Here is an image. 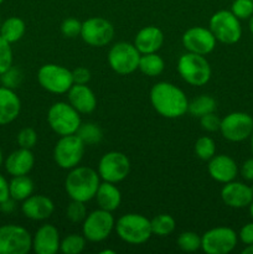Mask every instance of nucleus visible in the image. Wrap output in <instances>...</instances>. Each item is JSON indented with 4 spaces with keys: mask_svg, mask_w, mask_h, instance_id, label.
<instances>
[{
    "mask_svg": "<svg viewBox=\"0 0 253 254\" xmlns=\"http://www.w3.org/2000/svg\"><path fill=\"white\" fill-rule=\"evenodd\" d=\"M150 102L156 112L165 118H180L188 112L189 101L183 91L169 82H159L150 91Z\"/></svg>",
    "mask_w": 253,
    "mask_h": 254,
    "instance_id": "obj_1",
    "label": "nucleus"
},
{
    "mask_svg": "<svg viewBox=\"0 0 253 254\" xmlns=\"http://www.w3.org/2000/svg\"><path fill=\"white\" fill-rule=\"evenodd\" d=\"M99 185V174L87 166H76L71 169L64 181L67 195L76 201H87L96 197Z\"/></svg>",
    "mask_w": 253,
    "mask_h": 254,
    "instance_id": "obj_2",
    "label": "nucleus"
},
{
    "mask_svg": "<svg viewBox=\"0 0 253 254\" xmlns=\"http://www.w3.org/2000/svg\"><path fill=\"white\" fill-rule=\"evenodd\" d=\"M116 230L121 240L129 245H141L151 237L150 220L139 213H128L117 221Z\"/></svg>",
    "mask_w": 253,
    "mask_h": 254,
    "instance_id": "obj_3",
    "label": "nucleus"
},
{
    "mask_svg": "<svg viewBox=\"0 0 253 254\" xmlns=\"http://www.w3.org/2000/svg\"><path fill=\"white\" fill-rule=\"evenodd\" d=\"M47 122L52 130L61 136L76 134L82 124L78 112L64 102H57L50 107Z\"/></svg>",
    "mask_w": 253,
    "mask_h": 254,
    "instance_id": "obj_4",
    "label": "nucleus"
},
{
    "mask_svg": "<svg viewBox=\"0 0 253 254\" xmlns=\"http://www.w3.org/2000/svg\"><path fill=\"white\" fill-rule=\"evenodd\" d=\"M178 71L181 78L191 86H203L211 78V66L205 56L193 52L184 54L179 59Z\"/></svg>",
    "mask_w": 253,
    "mask_h": 254,
    "instance_id": "obj_5",
    "label": "nucleus"
},
{
    "mask_svg": "<svg viewBox=\"0 0 253 254\" xmlns=\"http://www.w3.org/2000/svg\"><path fill=\"white\" fill-rule=\"evenodd\" d=\"M210 30L217 41L226 45L236 44L242 36L240 19L228 10H220L211 16Z\"/></svg>",
    "mask_w": 253,
    "mask_h": 254,
    "instance_id": "obj_6",
    "label": "nucleus"
},
{
    "mask_svg": "<svg viewBox=\"0 0 253 254\" xmlns=\"http://www.w3.org/2000/svg\"><path fill=\"white\" fill-rule=\"evenodd\" d=\"M37 81L42 88L55 94L67 93L73 86L72 71L55 64H44L37 72Z\"/></svg>",
    "mask_w": 253,
    "mask_h": 254,
    "instance_id": "obj_7",
    "label": "nucleus"
},
{
    "mask_svg": "<svg viewBox=\"0 0 253 254\" xmlns=\"http://www.w3.org/2000/svg\"><path fill=\"white\" fill-rule=\"evenodd\" d=\"M84 148L86 145L77 134L61 136L54 149L55 161L60 168L71 170L81 163Z\"/></svg>",
    "mask_w": 253,
    "mask_h": 254,
    "instance_id": "obj_8",
    "label": "nucleus"
},
{
    "mask_svg": "<svg viewBox=\"0 0 253 254\" xmlns=\"http://www.w3.org/2000/svg\"><path fill=\"white\" fill-rule=\"evenodd\" d=\"M140 52L134 44L129 42H117L108 54V64L116 73L126 76L138 69Z\"/></svg>",
    "mask_w": 253,
    "mask_h": 254,
    "instance_id": "obj_9",
    "label": "nucleus"
},
{
    "mask_svg": "<svg viewBox=\"0 0 253 254\" xmlns=\"http://www.w3.org/2000/svg\"><path fill=\"white\" fill-rule=\"evenodd\" d=\"M32 248V237L21 226L0 227V254H26Z\"/></svg>",
    "mask_w": 253,
    "mask_h": 254,
    "instance_id": "obj_10",
    "label": "nucleus"
},
{
    "mask_svg": "<svg viewBox=\"0 0 253 254\" xmlns=\"http://www.w3.org/2000/svg\"><path fill=\"white\" fill-rule=\"evenodd\" d=\"M130 171V161L121 151H109L99 160V178L107 183L117 184L123 181Z\"/></svg>",
    "mask_w": 253,
    "mask_h": 254,
    "instance_id": "obj_11",
    "label": "nucleus"
},
{
    "mask_svg": "<svg viewBox=\"0 0 253 254\" xmlns=\"http://www.w3.org/2000/svg\"><path fill=\"white\" fill-rule=\"evenodd\" d=\"M114 226L116 223L112 213L99 208L86 216L82 226V232L86 240L91 242H102L111 235Z\"/></svg>",
    "mask_w": 253,
    "mask_h": 254,
    "instance_id": "obj_12",
    "label": "nucleus"
},
{
    "mask_svg": "<svg viewBox=\"0 0 253 254\" xmlns=\"http://www.w3.org/2000/svg\"><path fill=\"white\" fill-rule=\"evenodd\" d=\"M237 245V235L232 228L216 227L201 237V248L207 254H227Z\"/></svg>",
    "mask_w": 253,
    "mask_h": 254,
    "instance_id": "obj_13",
    "label": "nucleus"
},
{
    "mask_svg": "<svg viewBox=\"0 0 253 254\" xmlns=\"http://www.w3.org/2000/svg\"><path fill=\"white\" fill-rule=\"evenodd\" d=\"M220 130L223 138L230 141H243L253 131V118L243 112H233L221 121Z\"/></svg>",
    "mask_w": 253,
    "mask_h": 254,
    "instance_id": "obj_14",
    "label": "nucleus"
},
{
    "mask_svg": "<svg viewBox=\"0 0 253 254\" xmlns=\"http://www.w3.org/2000/svg\"><path fill=\"white\" fill-rule=\"evenodd\" d=\"M114 26L103 17H91L82 22L81 37L92 47H103L113 40Z\"/></svg>",
    "mask_w": 253,
    "mask_h": 254,
    "instance_id": "obj_15",
    "label": "nucleus"
},
{
    "mask_svg": "<svg viewBox=\"0 0 253 254\" xmlns=\"http://www.w3.org/2000/svg\"><path fill=\"white\" fill-rule=\"evenodd\" d=\"M216 41L213 34L210 29L202 26H195L186 30L183 35V45L189 52L202 55L206 56L213 51L216 46Z\"/></svg>",
    "mask_w": 253,
    "mask_h": 254,
    "instance_id": "obj_16",
    "label": "nucleus"
},
{
    "mask_svg": "<svg viewBox=\"0 0 253 254\" xmlns=\"http://www.w3.org/2000/svg\"><path fill=\"white\" fill-rule=\"evenodd\" d=\"M221 198L227 206L233 208H243L253 201V191L251 186L242 183L230 181L221 190Z\"/></svg>",
    "mask_w": 253,
    "mask_h": 254,
    "instance_id": "obj_17",
    "label": "nucleus"
},
{
    "mask_svg": "<svg viewBox=\"0 0 253 254\" xmlns=\"http://www.w3.org/2000/svg\"><path fill=\"white\" fill-rule=\"evenodd\" d=\"M59 231L52 225H44L32 238V250L37 254H55L60 251Z\"/></svg>",
    "mask_w": 253,
    "mask_h": 254,
    "instance_id": "obj_18",
    "label": "nucleus"
},
{
    "mask_svg": "<svg viewBox=\"0 0 253 254\" xmlns=\"http://www.w3.org/2000/svg\"><path fill=\"white\" fill-rule=\"evenodd\" d=\"M208 174L213 180L227 184L237 176L238 168L236 161L228 155H215L208 160Z\"/></svg>",
    "mask_w": 253,
    "mask_h": 254,
    "instance_id": "obj_19",
    "label": "nucleus"
},
{
    "mask_svg": "<svg viewBox=\"0 0 253 254\" xmlns=\"http://www.w3.org/2000/svg\"><path fill=\"white\" fill-rule=\"evenodd\" d=\"M68 103L81 114H89L96 109L97 98L87 84H76L69 88Z\"/></svg>",
    "mask_w": 253,
    "mask_h": 254,
    "instance_id": "obj_20",
    "label": "nucleus"
},
{
    "mask_svg": "<svg viewBox=\"0 0 253 254\" xmlns=\"http://www.w3.org/2000/svg\"><path fill=\"white\" fill-rule=\"evenodd\" d=\"M25 217L34 221L47 220L54 213V202L44 195H31L24 200L21 206Z\"/></svg>",
    "mask_w": 253,
    "mask_h": 254,
    "instance_id": "obj_21",
    "label": "nucleus"
},
{
    "mask_svg": "<svg viewBox=\"0 0 253 254\" xmlns=\"http://www.w3.org/2000/svg\"><path fill=\"white\" fill-rule=\"evenodd\" d=\"M164 44V34L159 27L145 26L136 34L134 46L141 55L158 52Z\"/></svg>",
    "mask_w": 253,
    "mask_h": 254,
    "instance_id": "obj_22",
    "label": "nucleus"
},
{
    "mask_svg": "<svg viewBox=\"0 0 253 254\" xmlns=\"http://www.w3.org/2000/svg\"><path fill=\"white\" fill-rule=\"evenodd\" d=\"M35 158L31 149L20 148L12 151L5 160V169L12 176L27 175L34 168Z\"/></svg>",
    "mask_w": 253,
    "mask_h": 254,
    "instance_id": "obj_23",
    "label": "nucleus"
},
{
    "mask_svg": "<svg viewBox=\"0 0 253 254\" xmlns=\"http://www.w3.org/2000/svg\"><path fill=\"white\" fill-rule=\"evenodd\" d=\"M21 102L14 89L0 87V126L11 123L20 114Z\"/></svg>",
    "mask_w": 253,
    "mask_h": 254,
    "instance_id": "obj_24",
    "label": "nucleus"
},
{
    "mask_svg": "<svg viewBox=\"0 0 253 254\" xmlns=\"http://www.w3.org/2000/svg\"><path fill=\"white\" fill-rule=\"evenodd\" d=\"M96 200L99 208L112 212L117 210L122 202V195L119 189L112 183H102L96 193Z\"/></svg>",
    "mask_w": 253,
    "mask_h": 254,
    "instance_id": "obj_25",
    "label": "nucleus"
},
{
    "mask_svg": "<svg viewBox=\"0 0 253 254\" xmlns=\"http://www.w3.org/2000/svg\"><path fill=\"white\" fill-rule=\"evenodd\" d=\"M10 198L15 201H24L34 192V183L27 175L12 176V180L9 183Z\"/></svg>",
    "mask_w": 253,
    "mask_h": 254,
    "instance_id": "obj_26",
    "label": "nucleus"
},
{
    "mask_svg": "<svg viewBox=\"0 0 253 254\" xmlns=\"http://www.w3.org/2000/svg\"><path fill=\"white\" fill-rule=\"evenodd\" d=\"M25 30H26L25 22L20 17L12 16L5 20L4 22H1L0 36L6 40L9 44H12V42L19 41L24 36Z\"/></svg>",
    "mask_w": 253,
    "mask_h": 254,
    "instance_id": "obj_27",
    "label": "nucleus"
},
{
    "mask_svg": "<svg viewBox=\"0 0 253 254\" xmlns=\"http://www.w3.org/2000/svg\"><path fill=\"white\" fill-rule=\"evenodd\" d=\"M164 60L159 56L156 52L153 54H144L140 55L138 68L140 69L141 73L148 77H156L164 71Z\"/></svg>",
    "mask_w": 253,
    "mask_h": 254,
    "instance_id": "obj_28",
    "label": "nucleus"
},
{
    "mask_svg": "<svg viewBox=\"0 0 253 254\" xmlns=\"http://www.w3.org/2000/svg\"><path fill=\"white\" fill-rule=\"evenodd\" d=\"M216 109V101L211 96L207 94H202V96H198L196 98H193L192 101L189 102V108L188 112L192 117L196 118H201L202 116L208 113H212Z\"/></svg>",
    "mask_w": 253,
    "mask_h": 254,
    "instance_id": "obj_29",
    "label": "nucleus"
},
{
    "mask_svg": "<svg viewBox=\"0 0 253 254\" xmlns=\"http://www.w3.org/2000/svg\"><path fill=\"white\" fill-rule=\"evenodd\" d=\"M150 223L153 235L159 236V237H165V236L171 235L176 227L175 220H174L173 216L166 215V213L158 215L150 221Z\"/></svg>",
    "mask_w": 253,
    "mask_h": 254,
    "instance_id": "obj_30",
    "label": "nucleus"
},
{
    "mask_svg": "<svg viewBox=\"0 0 253 254\" xmlns=\"http://www.w3.org/2000/svg\"><path fill=\"white\" fill-rule=\"evenodd\" d=\"M76 134L81 138L84 145H96L103 138V131L96 123L81 124Z\"/></svg>",
    "mask_w": 253,
    "mask_h": 254,
    "instance_id": "obj_31",
    "label": "nucleus"
},
{
    "mask_svg": "<svg viewBox=\"0 0 253 254\" xmlns=\"http://www.w3.org/2000/svg\"><path fill=\"white\" fill-rule=\"evenodd\" d=\"M84 247H86V238H84V236L72 233V235L67 236V237H64L61 241L60 251L64 254H79L84 250Z\"/></svg>",
    "mask_w": 253,
    "mask_h": 254,
    "instance_id": "obj_32",
    "label": "nucleus"
},
{
    "mask_svg": "<svg viewBox=\"0 0 253 254\" xmlns=\"http://www.w3.org/2000/svg\"><path fill=\"white\" fill-rule=\"evenodd\" d=\"M195 153L201 160H210L216 154V144L210 136H201L195 143Z\"/></svg>",
    "mask_w": 253,
    "mask_h": 254,
    "instance_id": "obj_33",
    "label": "nucleus"
},
{
    "mask_svg": "<svg viewBox=\"0 0 253 254\" xmlns=\"http://www.w3.org/2000/svg\"><path fill=\"white\" fill-rule=\"evenodd\" d=\"M178 246L184 252H196L201 248V237L195 232H183L178 238Z\"/></svg>",
    "mask_w": 253,
    "mask_h": 254,
    "instance_id": "obj_34",
    "label": "nucleus"
},
{
    "mask_svg": "<svg viewBox=\"0 0 253 254\" xmlns=\"http://www.w3.org/2000/svg\"><path fill=\"white\" fill-rule=\"evenodd\" d=\"M86 202H82V201H76L72 200V202L67 206L66 208V216L71 222L78 223L81 221H83L87 216V208Z\"/></svg>",
    "mask_w": 253,
    "mask_h": 254,
    "instance_id": "obj_35",
    "label": "nucleus"
},
{
    "mask_svg": "<svg viewBox=\"0 0 253 254\" xmlns=\"http://www.w3.org/2000/svg\"><path fill=\"white\" fill-rule=\"evenodd\" d=\"M231 11L240 20L248 19L253 14V0H235Z\"/></svg>",
    "mask_w": 253,
    "mask_h": 254,
    "instance_id": "obj_36",
    "label": "nucleus"
},
{
    "mask_svg": "<svg viewBox=\"0 0 253 254\" xmlns=\"http://www.w3.org/2000/svg\"><path fill=\"white\" fill-rule=\"evenodd\" d=\"M1 76V83L2 86L6 87V88L14 89L16 87L20 86V83L22 82V72L19 68H15V67H10L9 69L4 72V73L0 74Z\"/></svg>",
    "mask_w": 253,
    "mask_h": 254,
    "instance_id": "obj_37",
    "label": "nucleus"
},
{
    "mask_svg": "<svg viewBox=\"0 0 253 254\" xmlns=\"http://www.w3.org/2000/svg\"><path fill=\"white\" fill-rule=\"evenodd\" d=\"M12 66V50L9 42L0 36V74Z\"/></svg>",
    "mask_w": 253,
    "mask_h": 254,
    "instance_id": "obj_38",
    "label": "nucleus"
},
{
    "mask_svg": "<svg viewBox=\"0 0 253 254\" xmlns=\"http://www.w3.org/2000/svg\"><path fill=\"white\" fill-rule=\"evenodd\" d=\"M81 30L82 22L77 19H73V17L63 20L61 24V32L67 39H74L77 36H81Z\"/></svg>",
    "mask_w": 253,
    "mask_h": 254,
    "instance_id": "obj_39",
    "label": "nucleus"
},
{
    "mask_svg": "<svg viewBox=\"0 0 253 254\" xmlns=\"http://www.w3.org/2000/svg\"><path fill=\"white\" fill-rule=\"evenodd\" d=\"M37 143V134L32 128H24L17 134V144L20 148L32 149Z\"/></svg>",
    "mask_w": 253,
    "mask_h": 254,
    "instance_id": "obj_40",
    "label": "nucleus"
},
{
    "mask_svg": "<svg viewBox=\"0 0 253 254\" xmlns=\"http://www.w3.org/2000/svg\"><path fill=\"white\" fill-rule=\"evenodd\" d=\"M201 128L206 131H216L220 130L221 127V119L216 116L215 113H208L205 114L200 118Z\"/></svg>",
    "mask_w": 253,
    "mask_h": 254,
    "instance_id": "obj_41",
    "label": "nucleus"
},
{
    "mask_svg": "<svg viewBox=\"0 0 253 254\" xmlns=\"http://www.w3.org/2000/svg\"><path fill=\"white\" fill-rule=\"evenodd\" d=\"M72 78L76 84H87L91 79V72L86 67H77L72 71Z\"/></svg>",
    "mask_w": 253,
    "mask_h": 254,
    "instance_id": "obj_42",
    "label": "nucleus"
},
{
    "mask_svg": "<svg viewBox=\"0 0 253 254\" xmlns=\"http://www.w3.org/2000/svg\"><path fill=\"white\" fill-rule=\"evenodd\" d=\"M240 238L245 245H252L253 243V222L247 223L243 226L240 231Z\"/></svg>",
    "mask_w": 253,
    "mask_h": 254,
    "instance_id": "obj_43",
    "label": "nucleus"
},
{
    "mask_svg": "<svg viewBox=\"0 0 253 254\" xmlns=\"http://www.w3.org/2000/svg\"><path fill=\"white\" fill-rule=\"evenodd\" d=\"M241 174H242L243 179L248 181L253 180V158L248 159L243 163L242 169H241Z\"/></svg>",
    "mask_w": 253,
    "mask_h": 254,
    "instance_id": "obj_44",
    "label": "nucleus"
},
{
    "mask_svg": "<svg viewBox=\"0 0 253 254\" xmlns=\"http://www.w3.org/2000/svg\"><path fill=\"white\" fill-rule=\"evenodd\" d=\"M10 197L9 192V184L5 180V178L2 175H0V203L4 202L5 200Z\"/></svg>",
    "mask_w": 253,
    "mask_h": 254,
    "instance_id": "obj_45",
    "label": "nucleus"
},
{
    "mask_svg": "<svg viewBox=\"0 0 253 254\" xmlns=\"http://www.w3.org/2000/svg\"><path fill=\"white\" fill-rule=\"evenodd\" d=\"M14 201H15L14 198H11V200H10V197H9L7 200H5L4 202L0 203V208H1L4 212H11V211L14 210V207H15Z\"/></svg>",
    "mask_w": 253,
    "mask_h": 254,
    "instance_id": "obj_46",
    "label": "nucleus"
},
{
    "mask_svg": "<svg viewBox=\"0 0 253 254\" xmlns=\"http://www.w3.org/2000/svg\"><path fill=\"white\" fill-rule=\"evenodd\" d=\"M243 254H253V243L252 245H247V247L242 251Z\"/></svg>",
    "mask_w": 253,
    "mask_h": 254,
    "instance_id": "obj_47",
    "label": "nucleus"
},
{
    "mask_svg": "<svg viewBox=\"0 0 253 254\" xmlns=\"http://www.w3.org/2000/svg\"><path fill=\"white\" fill-rule=\"evenodd\" d=\"M250 30L253 35V14H252V16H251V20H250Z\"/></svg>",
    "mask_w": 253,
    "mask_h": 254,
    "instance_id": "obj_48",
    "label": "nucleus"
},
{
    "mask_svg": "<svg viewBox=\"0 0 253 254\" xmlns=\"http://www.w3.org/2000/svg\"><path fill=\"white\" fill-rule=\"evenodd\" d=\"M250 213H251V217L253 218V201L250 203Z\"/></svg>",
    "mask_w": 253,
    "mask_h": 254,
    "instance_id": "obj_49",
    "label": "nucleus"
},
{
    "mask_svg": "<svg viewBox=\"0 0 253 254\" xmlns=\"http://www.w3.org/2000/svg\"><path fill=\"white\" fill-rule=\"evenodd\" d=\"M114 253H116L114 251H109V250L102 251V252H101V254H114Z\"/></svg>",
    "mask_w": 253,
    "mask_h": 254,
    "instance_id": "obj_50",
    "label": "nucleus"
},
{
    "mask_svg": "<svg viewBox=\"0 0 253 254\" xmlns=\"http://www.w3.org/2000/svg\"><path fill=\"white\" fill-rule=\"evenodd\" d=\"M251 149H252V153H253V131L251 134Z\"/></svg>",
    "mask_w": 253,
    "mask_h": 254,
    "instance_id": "obj_51",
    "label": "nucleus"
},
{
    "mask_svg": "<svg viewBox=\"0 0 253 254\" xmlns=\"http://www.w3.org/2000/svg\"><path fill=\"white\" fill-rule=\"evenodd\" d=\"M1 164H2V151L1 149H0V166H1Z\"/></svg>",
    "mask_w": 253,
    "mask_h": 254,
    "instance_id": "obj_52",
    "label": "nucleus"
},
{
    "mask_svg": "<svg viewBox=\"0 0 253 254\" xmlns=\"http://www.w3.org/2000/svg\"><path fill=\"white\" fill-rule=\"evenodd\" d=\"M2 1H4V0H0V5H1V4H2Z\"/></svg>",
    "mask_w": 253,
    "mask_h": 254,
    "instance_id": "obj_53",
    "label": "nucleus"
},
{
    "mask_svg": "<svg viewBox=\"0 0 253 254\" xmlns=\"http://www.w3.org/2000/svg\"><path fill=\"white\" fill-rule=\"evenodd\" d=\"M0 27H1V20H0Z\"/></svg>",
    "mask_w": 253,
    "mask_h": 254,
    "instance_id": "obj_54",
    "label": "nucleus"
},
{
    "mask_svg": "<svg viewBox=\"0 0 253 254\" xmlns=\"http://www.w3.org/2000/svg\"><path fill=\"white\" fill-rule=\"evenodd\" d=\"M252 191H253V185H252Z\"/></svg>",
    "mask_w": 253,
    "mask_h": 254,
    "instance_id": "obj_55",
    "label": "nucleus"
}]
</instances>
